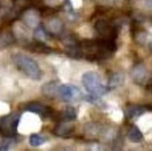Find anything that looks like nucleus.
Masks as SVG:
<instances>
[{"label":"nucleus","mask_w":152,"mask_h":151,"mask_svg":"<svg viewBox=\"0 0 152 151\" xmlns=\"http://www.w3.org/2000/svg\"><path fill=\"white\" fill-rule=\"evenodd\" d=\"M83 56L90 61L106 60L117 51L115 40L109 38L96 40H84L80 43Z\"/></svg>","instance_id":"obj_1"},{"label":"nucleus","mask_w":152,"mask_h":151,"mask_svg":"<svg viewBox=\"0 0 152 151\" xmlns=\"http://www.w3.org/2000/svg\"><path fill=\"white\" fill-rule=\"evenodd\" d=\"M12 60L16 67L28 77L33 80H40L42 70L37 62L32 58L22 53H16L12 55Z\"/></svg>","instance_id":"obj_2"},{"label":"nucleus","mask_w":152,"mask_h":151,"mask_svg":"<svg viewBox=\"0 0 152 151\" xmlns=\"http://www.w3.org/2000/svg\"><path fill=\"white\" fill-rule=\"evenodd\" d=\"M82 84L85 89L94 97L100 98L110 90L107 85H103L100 76L93 71L86 72L82 76Z\"/></svg>","instance_id":"obj_3"},{"label":"nucleus","mask_w":152,"mask_h":151,"mask_svg":"<svg viewBox=\"0 0 152 151\" xmlns=\"http://www.w3.org/2000/svg\"><path fill=\"white\" fill-rule=\"evenodd\" d=\"M20 115L16 113L9 114L0 119V133L4 137L12 138L17 135Z\"/></svg>","instance_id":"obj_4"},{"label":"nucleus","mask_w":152,"mask_h":151,"mask_svg":"<svg viewBox=\"0 0 152 151\" xmlns=\"http://www.w3.org/2000/svg\"><path fill=\"white\" fill-rule=\"evenodd\" d=\"M57 96L65 102L77 101L82 100L83 94L81 91L72 85H62L58 86Z\"/></svg>","instance_id":"obj_5"},{"label":"nucleus","mask_w":152,"mask_h":151,"mask_svg":"<svg viewBox=\"0 0 152 151\" xmlns=\"http://www.w3.org/2000/svg\"><path fill=\"white\" fill-rule=\"evenodd\" d=\"M95 29L96 31L102 36H104V38H109V39H113L115 40V38L118 36V29L117 28L110 24L109 21L107 20H98L95 23Z\"/></svg>","instance_id":"obj_6"},{"label":"nucleus","mask_w":152,"mask_h":151,"mask_svg":"<svg viewBox=\"0 0 152 151\" xmlns=\"http://www.w3.org/2000/svg\"><path fill=\"white\" fill-rule=\"evenodd\" d=\"M23 110L37 114L43 117H50L53 114V110L51 107H48L38 101H32L25 104L23 107Z\"/></svg>","instance_id":"obj_7"},{"label":"nucleus","mask_w":152,"mask_h":151,"mask_svg":"<svg viewBox=\"0 0 152 151\" xmlns=\"http://www.w3.org/2000/svg\"><path fill=\"white\" fill-rule=\"evenodd\" d=\"M131 76H132L134 81L138 85H143L148 78L147 70L144 68V66L142 64H137L133 68Z\"/></svg>","instance_id":"obj_8"},{"label":"nucleus","mask_w":152,"mask_h":151,"mask_svg":"<svg viewBox=\"0 0 152 151\" xmlns=\"http://www.w3.org/2000/svg\"><path fill=\"white\" fill-rule=\"evenodd\" d=\"M74 131L75 128L72 125L68 124V122L61 121L59 122V124L54 127L53 134L58 137H69L72 135Z\"/></svg>","instance_id":"obj_9"},{"label":"nucleus","mask_w":152,"mask_h":151,"mask_svg":"<svg viewBox=\"0 0 152 151\" xmlns=\"http://www.w3.org/2000/svg\"><path fill=\"white\" fill-rule=\"evenodd\" d=\"M146 111V109L143 106L140 105H131L128 106L125 110V117L127 119H134L142 116Z\"/></svg>","instance_id":"obj_10"},{"label":"nucleus","mask_w":152,"mask_h":151,"mask_svg":"<svg viewBox=\"0 0 152 151\" xmlns=\"http://www.w3.org/2000/svg\"><path fill=\"white\" fill-rule=\"evenodd\" d=\"M59 116V121H65V122H70L74 121L77 118V111L73 107H67L63 111L61 112V115Z\"/></svg>","instance_id":"obj_11"},{"label":"nucleus","mask_w":152,"mask_h":151,"mask_svg":"<svg viewBox=\"0 0 152 151\" xmlns=\"http://www.w3.org/2000/svg\"><path fill=\"white\" fill-rule=\"evenodd\" d=\"M23 20L28 27L33 28L35 26H37L39 21V16L34 11H28L26 13H24Z\"/></svg>","instance_id":"obj_12"},{"label":"nucleus","mask_w":152,"mask_h":151,"mask_svg":"<svg viewBox=\"0 0 152 151\" xmlns=\"http://www.w3.org/2000/svg\"><path fill=\"white\" fill-rule=\"evenodd\" d=\"M58 86L59 85H57V82H50L42 87V92L48 98H53L57 96Z\"/></svg>","instance_id":"obj_13"},{"label":"nucleus","mask_w":152,"mask_h":151,"mask_svg":"<svg viewBox=\"0 0 152 151\" xmlns=\"http://www.w3.org/2000/svg\"><path fill=\"white\" fill-rule=\"evenodd\" d=\"M123 81H124V77L122 74L120 73H114L110 76V79H109V82H108V88L109 90H112V89H115L117 87H118L119 85H121L123 84Z\"/></svg>","instance_id":"obj_14"},{"label":"nucleus","mask_w":152,"mask_h":151,"mask_svg":"<svg viewBox=\"0 0 152 151\" xmlns=\"http://www.w3.org/2000/svg\"><path fill=\"white\" fill-rule=\"evenodd\" d=\"M34 36H35L37 41L45 42V41L49 39L50 34H49V32L47 31V29L44 26L39 25L38 27L36 28V29L34 31Z\"/></svg>","instance_id":"obj_15"},{"label":"nucleus","mask_w":152,"mask_h":151,"mask_svg":"<svg viewBox=\"0 0 152 151\" xmlns=\"http://www.w3.org/2000/svg\"><path fill=\"white\" fill-rule=\"evenodd\" d=\"M127 136H128V139L133 142H140L143 139V135H142V132L135 125H133L129 129Z\"/></svg>","instance_id":"obj_16"},{"label":"nucleus","mask_w":152,"mask_h":151,"mask_svg":"<svg viewBox=\"0 0 152 151\" xmlns=\"http://www.w3.org/2000/svg\"><path fill=\"white\" fill-rule=\"evenodd\" d=\"M29 48H30V50H32V52H37V53H52V49L49 46H47L45 44H44V42L37 41L36 43L31 44V46Z\"/></svg>","instance_id":"obj_17"},{"label":"nucleus","mask_w":152,"mask_h":151,"mask_svg":"<svg viewBox=\"0 0 152 151\" xmlns=\"http://www.w3.org/2000/svg\"><path fill=\"white\" fill-rule=\"evenodd\" d=\"M62 23L58 19H52L47 27V31L53 34H59L62 30Z\"/></svg>","instance_id":"obj_18"},{"label":"nucleus","mask_w":152,"mask_h":151,"mask_svg":"<svg viewBox=\"0 0 152 151\" xmlns=\"http://www.w3.org/2000/svg\"><path fill=\"white\" fill-rule=\"evenodd\" d=\"M46 141H47V139L45 137L41 136L37 133H33L29 137V144L32 147H39V146L43 145Z\"/></svg>","instance_id":"obj_19"},{"label":"nucleus","mask_w":152,"mask_h":151,"mask_svg":"<svg viewBox=\"0 0 152 151\" xmlns=\"http://www.w3.org/2000/svg\"><path fill=\"white\" fill-rule=\"evenodd\" d=\"M15 141L13 140V137L12 138H8V137H5L4 139H3L1 142H0V150H10L12 145L14 144Z\"/></svg>","instance_id":"obj_20"}]
</instances>
